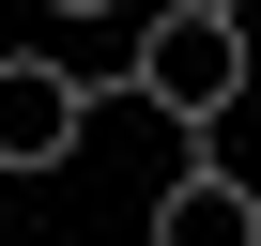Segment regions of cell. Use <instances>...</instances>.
<instances>
[{
  "label": "cell",
  "mask_w": 261,
  "mask_h": 246,
  "mask_svg": "<svg viewBox=\"0 0 261 246\" xmlns=\"http://www.w3.org/2000/svg\"><path fill=\"white\" fill-rule=\"evenodd\" d=\"M77 139H92V77L62 46H16L0 62V169H62Z\"/></svg>",
  "instance_id": "2"
},
{
  "label": "cell",
  "mask_w": 261,
  "mask_h": 246,
  "mask_svg": "<svg viewBox=\"0 0 261 246\" xmlns=\"http://www.w3.org/2000/svg\"><path fill=\"white\" fill-rule=\"evenodd\" d=\"M46 16H62V31H77V16H139V0H46Z\"/></svg>",
  "instance_id": "4"
},
{
  "label": "cell",
  "mask_w": 261,
  "mask_h": 246,
  "mask_svg": "<svg viewBox=\"0 0 261 246\" xmlns=\"http://www.w3.org/2000/svg\"><path fill=\"white\" fill-rule=\"evenodd\" d=\"M154 246H261V185H230L215 154H185L154 185Z\"/></svg>",
  "instance_id": "3"
},
{
  "label": "cell",
  "mask_w": 261,
  "mask_h": 246,
  "mask_svg": "<svg viewBox=\"0 0 261 246\" xmlns=\"http://www.w3.org/2000/svg\"><path fill=\"white\" fill-rule=\"evenodd\" d=\"M123 92H139L154 123H185V139H200V123H230V92H246V16H230V0H154Z\"/></svg>",
  "instance_id": "1"
}]
</instances>
